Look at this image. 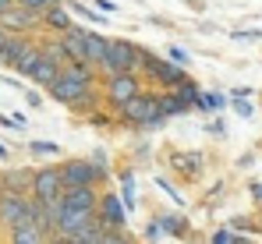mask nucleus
<instances>
[{"label": "nucleus", "instance_id": "nucleus-11", "mask_svg": "<svg viewBox=\"0 0 262 244\" xmlns=\"http://www.w3.org/2000/svg\"><path fill=\"white\" fill-rule=\"evenodd\" d=\"M57 75H60V64H57V60H50V57H39V60H36V68H32V75H29V78L36 81V85H43V88H50V85H53V81H57Z\"/></svg>", "mask_w": 262, "mask_h": 244}, {"label": "nucleus", "instance_id": "nucleus-18", "mask_svg": "<svg viewBox=\"0 0 262 244\" xmlns=\"http://www.w3.org/2000/svg\"><path fill=\"white\" fill-rule=\"evenodd\" d=\"M174 92L188 103V106H199V99H202V85H199V81H191V78H184L181 85H174Z\"/></svg>", "mask_w": 262, "mask_h": 244}, {"label": "nucleus", "instance_id": "nucleus-26", "mask_svg": "<svg viewBox=\"0 0 262 244\" xmlns=\"http://www.w3.org/2000/svg\"><path fill=\"white\" fill-rule=\"evenodd\" d=\"M227 241H237V237H234V234H227V230L213 234V244H227Z\"/></svg>", "mask_w": 262, "mask_h": 244}, {"label": "nucleus", "instance_id": "nucleus-32", "mask_svg": "<svg viewBox=\"0 0 262 244\" xmlns=\"http://www.w3.org/2000/svg\"><path fill=\"white\" fill-rule=\"evenodd\" d=\"M0 156H7V145H0Z\"/></svg>", "mask_w": 262, "mask_h": 244}, {"label": "nucleus", "instance_id": "nucleus-19", "mask_svg": "<svg viewBox=\"0 0 262 244\" xmlns=\"http://www.w3.org/2000/svg\"><path fill=\"white\" fill-rule=\"evenodd\" d=\"M14 36H18V32H11L7 25H0V68L7 64V50H11V42H14Z\"/></svg>", "mask_w": 262, "mask_h": 244}, {"label": "nucleus", "instance_id": "nucleus-27", "mask_svg": "<svg viewBox=\"0 0 262 244\" xmlns=\"http://www.w3.org/2000/svg\"><path fill=\"white\" fill-rule=\"evenodd\" d=\"M96 7H99L103 14H114V11H117V4H110V0H96Z\"/></svg>", "mask_w": 262, "mask_h": 244}, {"label": "nucleus", "instance_id": "nucleus-7", "mask_svg": "<svg viewBox=\"0 0 262 244\" xmlns=\"http://www.w3.org/2000/svg\"><path fill=\"white\" fill-rule=\"evenodd\" d=\"M96 216L103 219L106 230H124V223H128L124 202H121L114 191H103V195H99V209H96Z\"/></svg>", "mask_w": 262, "mask_h": 244}, {"label": "nucleus", "instance_id": "nucleus-1", "mask_svg": "<svg viewBox=\"0 0 262 244\" xmlns=\"http://www.w3.org/2000/svg\"><path fill=\"white\" fill-rule=\"evenodd\" d=\"M117 117L131 127H142V131H149V127H160V124L167 121L163 117V110H160V92H138V96H131L128 103L117 110Z\"/></svg>", "mask_w": 262, "mask_h": 244}, {"label": "nucleus", "instance_id": "nucleus-22", "mask_svg": "<svg viewBox=\"0 0 262 244\" xmlns=\"http://www.w3.org/2000/svg\"><path fill=\"white\" fill-rule=\"evenodd\" d=\"M199 163H202V156H177L174 166L184 170V177H195V166H199Z\"/></svg>", "mask_w": 262, "mask_h": 244}, {"label": "nucleus", "instance_id": "nucleus-29", "mask_svg": "<svg viewBox=\"0 0 262 244\" xmlns=\"http://www.w3.org/2000/svg\"><path fill=\"white\" fill-rule=\"evenodd\" d=\"M237 39H262V32H234Z\"/></svg>", "mask_w": 262, "mask_h": 244}, {"label": "nucleus", "instance_id": "nucleus-33", "mask_svg": "<svg viewBox=\"0 0 262 244\" xmlns=\"http://www.w3.org/2000/svg\"><path fill=\"white\" fill-rule=\"evenodd\" d=\"M0 195H4V177H0Z\"/></svg>", "mask_w": 262, "mask_h": 244}, {"label": "nucleus", "instance_id": "nucleus-17", "mask_svg": "<svg viewBox=\"0 0 262 244\" xmlns=\"http://www.w3.org/2000/svg\"><path fill=\"white\" fill-rule=\"evenodd\" d=\"M39 46H43L46 57H50V60H57L60 68H64V64H71V60H68V50H64V42H60V32H57V36H50V39H43Z\"/></svg>", "mask_w": 262, "mask_h": 244}, {"label": "nucleus", "instance_id": "nucleus-28", "mask_svg": "<svg viewBox=\"0 0 262 244\" xmlns=\"http://www.w3.org/2000/svg\"><path fill=\"white\" fill-rule=\"evenodd\" d=\"M237 114H241V117H252V106L245 103V96H237Z\"/></svg>", "mask_w": 262, "mask_h": 244}, {"label": "nucleus", "instance_id": "nucleus-16", "mask_svg": "<svg viewBox=\"0 0 262 244\" xmlns=\"http://www.w3.org/2000/svg\"><path fill=\"white\" fill-rule=\"evenodd\" d=\"M160 110H163V117H181V114H188L191 106L177 96L174 88H167V92H160Z\"/></svg>", "mask_w": 262, "mask_h": 244}, {"label": "nucleus", "instance_id": "nucleus-3", "mask_svg": "<svg viewBox=\"0 0 262 244\" xmlns=\"http://www.w3.org/2000/svg\"><path fill=\"white\" fill-rule=\"evenodd\" d=\"M117 71H142V50L128 39H110L106 60L99 68V75H117Z\"/></svg>", "mask_w": 262, "mask_h": 244}, {"label": "nucleus", "instance_id": "nucleus-20", "mask_svg": "<svg viewBox=\"0 0 262 244\" xmlns=\"http://www.w3.org/2000/svg\"><path fill=\"white\" fill-rule=\"evenodd\" d=\"M156 223H160V230H167L170 237H181V234H184V223H181V219H174V216H160Z\"/></svg>", "mask_w": 262, "mask_h": 244}, {"label": "nucleus", "instance_id": "nucleus-2", "mask_svg": "<svg viewBox=\"0 0 262 244\" xmlns=\"http://www.w3.org/2000/svg\"><path fill=\"white\" fill-rule=\"evenodd\" d=\"M99 92H103V103L117 114L124 103H128L131 96H138L142 92V78H138V71H117V75H103L99 81Z\"/></svg>", "mask_w": 262, "mask_h": 244}, {"label": "nucleus", "instance_id": "nucleus-8", "mask_svg": "<svg viewBox=\"0 0 262 244\" xmlns=\"http://www.w3.org/2000/svg\"><path fill=\"white\" fill-rule=\"evenodd\" d=\"M0 25H7L11 32H32L36 25H43V18H39V14H32L29 7L14 4L11 11H4V14H0Z\"/></svg>", "mask_w": 262, "mask_h": 244}, {"label": "nucleus", "instance_id": "nucleus-23", "mask_svg": "<svg viewBox=\"0 0 262 244\" xmlns=\"http://www.w3.org/2000/svg\"><path fill=\"white\" fill-rule=\"evenodd\" d=\"M29 149H32V152H36V156H57V152H60V149H57V145H53V142H32V145H29Z\"/></svg>", "mask_w": 262, "mask_h": 244}, {"label": "nucleus", "instance_id": "nucleus-12", "mask_svg": "<svg viewBox=\"0 0 262 244\" xmlns=\"http://www.w3.org/2000/svg\"><path fill=\"white\" fill-rule=\"evenodd\" d=\"M43 25L50 29V32H68L75 21H71V11H68L64 4H53V7L43 14Z\"/></svg>", "mask_w": 262, "mask_h": 244}, {"label": "nucleus", "instance_id": "nucleus-31", "mask_svg": "<svg viewBox=\"0 0 262 244\" xmlns=\"http://www.w3.org/2000/svg\"><path fill=\"white\" fill-rule=\"evenodd\" d=\"M252 195L259 198V205H262V184H252Z\"/></svg>", "mask_w": 262, "mask_h": 244}, {"label": "nucleus", "instance_id": "nucleus-14", "mask_svg": "<svg viewBox=\"0 0 262 244\" xmlns=\"http://www.w3.org/2000/svg\"><path fill=\"white\" fill-rule=\"evenodd\" d=\"M39 57H43V46H39V42H36V39H29V46H25V50H21V57H18V60H14V71H18V75H25V78H29V75H32V68H36V60H39Z\"/></svg>", "mask_w": 262, "mask_h": 244}, {"label": "nucleus", "instance_id": "nucleus-21", "mask_svg": "<svg viewBox=\"0 0 262 244\" xmlns=\"http://www.w3.org/2000/svg\"><path fill=\"white\" fill-rule=\"evenodd\" d=\"M18 4H21V7H29L32 14H39V18H43L46 11H50L53 4H60V0H18Z\"/></svg>", "mask_w": 262, "mask_h": 244}, {"label": "nucleus", "instance_id": "nucleus-24", "mask_svg": "<svg viewBox=\"0 0 262 244\" xmlns=\"http://www.w3.org/2000/svg\"><path fill=\"white\" fill-rule=\"evenodd\" d=\"M156 184H160V188H163V191H167V195H174V202H177V205L184 202V198H181V191H177V188H174V184H170V181H167V177H160V181H156Z\"/></svg>", "mask_w": 262, "mask_h": 244}, {"label": "nucleus", "instance_id": "nucleus-4", "mask_svg": "<svg viewBox=\"0 0 262 244\" xmlns=\"http://www.w3.org/2000/svg\"><path fill=\"white\" fill-rule=\"evenodd\" d=\"M142 71L149 75V78L156 81L160 88H174L181 81L188 78L184 75V64H174V60H160V57H152L149 50H142Z\"/></svg>", "mask_w": 262, "mask_h": 244}, {"label": "nucleus", "instance_id": "nucleus-9", "mask_svg": "<svg viewBox=\"0 0 262 244\" xmlns=\"http://www.w3.org/2000/svg\"><path fill=\"white\" fill-rule=\"evenodd\" d=\"M60 42H64V50H68V60L71 64H92L89 60V50H85V29H78V25H71L68 32H60Z\"/></svg>", "mask_w": 262, "mask_h": 244}, {"label": "nucleus", "instance_id": "nucleus-15", "mask_svg": "<svg viewBox=\"0 0 262 244\" xmlns=\"http://www.w3.org/2000/svg\"><path fill=\"white\" fill-rule=\"evenodd\" d=\"M32 173H36V170H11V173H0V177H4V191H29V195H32Z\"/></svg>", "mask_w": 262, "mask_h": 244}, {"label": "nucleus", "instance_id": "nucleus-30", "mask_svg": "<svg viewBox=\"0 0 262 244\" xmlns=\"http://www.w3.org/2000/svg\"><path fill=\"white\" fill-rule=\"evenodd\" d=\"M14 4H18V0H0V14H4V11H11Z\"/></svg>", "mask_w": 262, "mask_h": 244}, {"label": "nucleus", "instance_id": "nucleus-13", "mask_svg": "<svg viewBox=\"0 0 262 244\" xmlns=\"http://www.w3.org/2000/svg\"><path fill=\"white\" fill-rule=\"evenodd\" d=\"M85 50H89V60H92L96 68H103L106 50H110V39H106V36H99V32H89V29H85Z\"/></svg>", "mask_w": 262, "mask_h": 244}, {"label": "nucleus", "instance_id": "nucleus-10", "mask_svg": "<svg viewBox=\"0 0 262 244\" xmlns=\"http://www.w3.org/2000/svg\"><path fill=\"white\" fill-rule=\"evenodd\" d=\"M7 241L11 244H43V241H50V234H46L36 219H25V223H14L7 230Z\"/></svg>", "mask_w": 262, "mask_h": 244}, {"label": "nucleus", "instance_id": "nucleus-5", "mask_svg": "<svg viewBox=\"0 0 262 244\" xmlns=\"http://www.w3.org/2000/svg\"><path fill=\"white\" fill-rule=\"evenodd\" d=\"M60 173H64V188H78V184H103L106 181V170L92 160H64L60 163Z\"/></svg>", "mask_w": 262, "mask_h": 244}, {"label": "nucleus", "instance_id": "nucleus-6", "mask_svg": "<svg viewBox=\"0 0 262 244\" xmlns=\"http://www.w3.org/2000/svg\"><path fill=\"white\" fill-rule=\"evenodd\" d=\"M60 191H64V173H60V166H43V170H36L32 173V195L36 198H60Z\"/></svg>", "mask_w": 262, "mask_h": 244}, {"label": "nucleus", "instance_id": "nucleus-25", "mask_svg": "<svg viewBox=\"0 0 262 244\" xmlns=\"http://www.w3.org/2000/svg\"><path fill=\"white\" fill-rule=\"evenodd\" d=\"M170 60H174V64H188V53H184L181 46H170Z\"/></svg>", "mask_w": 262, "mask_h": 244}]
</instances>
